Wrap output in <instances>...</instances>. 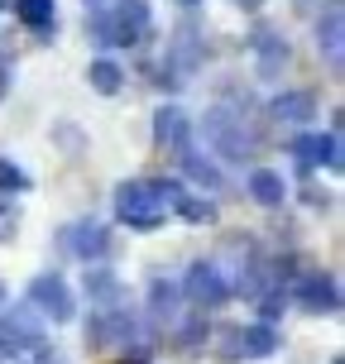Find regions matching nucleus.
<instances>
[{"instance_id": "13", "label": "nucleus", "mask_w": 345, "mask_h": 364, "mask_svg": "<svg viewBox=\"0 0 345 364\" xmlns=\"http://www.w3.org/2000/svg\"><path fill=\"white\" fill-rule=\"evenodd\" d=\"M182 168H187V178L197 182V187H211V192L221 187V173H216V164H211V159H201V154H192V149L182 154Z\"/></svg>"}, {"instance_id": "20", "label": "nucleus", "mask_w": 345, "mask_h": 364, "mask_svg": "<svg viewBox=\"0 0 345 364\" xmlns=\"http://www.w3.org/2000/svg\"><path fill=\"white\" fill-rule=\"evenodd\" d=\"M15 225H19L15 206H5V201H0V240H10V235H15Z\"/></svg>"}, {"instance_id": "21", "label": "nucleus", "mask_w": 345, "mask_h": 364, "mask_svg": "<svg viewBox=\"0 0 345 364\" xmlns=\"http://www.w3.org/2000/svg\"><path fill=\"white\" fill-rule=\"evenodd\" d=\"M38 364H68V360H63V355H53V350H43V346H38Z\"/></svg>"}, {"instance_id": "18", "label": "nucleus", "mask_w": 345, "mask_h": 364, "mask_svg": "<svg viewBox=\"0 0 345 364\" xmlns=\"http://www.w3.org/2000/svg\"><path fill=\"white\" fill-rule=\"evenodd\" d=\"M0 187H5V192H24V187H29V178H24L15 164H0Z\"/></svg>"}, {"instance_id": "4", "label": "nucleus", "mask_w": 345, "mask_h": 364, "mask_svg": "<svg viewBox=\"0 0 345 364\" xmlns=\"http://www.w3.org/2000/svg\"><path fill=\"white\" fill-rule=\"evenodd\" d=\"M206 139L221 149V154H230V159H250V139H245V120L235 115H225V110H211L206 115Z\"/></svg>"}, {"instance_id": "22", "label": "nucleus", "mask_w": 345, "mask_h": 364, "mask_svg": "<svg viewBox=\"0 0 345 364\" xmlns=\"http://www.w3.org/2000/svg\"><path fill=\"white\" fill-rule=\"evenodd\" d=\"M235 5H250V10H255V5H264V0H235Z\"/></svg>"}, {"instance_id": "12", "label": "nucleus", "mask_w": 345, "mask_h": 364, "mask_svg": "<svg viewBox=\"0 0 345 364\" xmlns=\"http://www.w3.org/2000/svg\"><path fill=\"white\" fill-rule=\"evenodd\" d=\"M250 192H255V201H264V206H278V201L288 197L283 178L269 173V168H255V173H250Z\"/></svg>"}, {"instance_id": "17", "label": "nucleus", "mask_w": 345, "mask_h": 364, "mask_svg": "<svg viewBox=\"0 0 345 364\" xmlns=\"http://www.w3.org/2000/svg\"><path fill=\"white\" fill-rule=\"evenodd\" d=\"M87 292L91 297H115V273L110 269H91L87 273Z\"/></svg>"}, {"instance_id": "7", "label": "nucleus", "mask_w": 345, "mask_h": 364, "mask_svg": "<svg viewBox=\"0 0 345 364\" xmlns=\"http://www.w3.org/2000/svg\"><path fill=\"white\" fill-rule=\"evenodd\" d=\"M273 120H283V125H307V120H317V101H312L307 91H283V96L273 101Z\"/></svg>"}, {"instance_id": "3", "label": "nucleus", "mask_w": 345, "mask_h": 364, "mask_svg": "<svg viewBox=\"0 0 345 364\" xmlns=\"http://www.w3.org/2000/svg\"><path fill=\"white\" fill-rule=\"evenodd\" d=\"M292 297H297L302 311H336L341 307V288H336L331 273H302L297 288H292Z\"/></svg>"}, {"instance_id": "14", "label": "nucleus", "mask_w": 345, "mask_h": 364, "mask_svg": "<svg viewBox=\"0 0 345 364\" xmlns=\"http://www.w3.org/2000/svg\"><path fill=\"white\" fill-rule=\"evenodd\" d=\"M15 15L29 29H53V0H15Z\"/></svg>"}, {"instance_id": "5", "label": "nucleus", "mask_w": 345, "mask_h": 364, "mask_svg": "<svg viewBox=\"0 0 345 364\" xmlns=\"http://www.w3.org/2000/svg\"><path fill=\"white\" fill-rule=\"evenodd\" d=\"M187 297L201 302V307H221L230 297V283H225V273L216 264H192L187 269Z\"/></svg>"}, {"instance_id": "1", "label": "nucleus", "mask_w": 345, "mask_h": 364, "mask_svg": "<svg viewBox=\"0 0 345 364\" xmlns=\"http://www.w3.org/2000/svg\"><path fill=\"white\" fill-rule=\"evenodd\" d=\"M115 216L134 225V230H154L168 220V201L159 192V182H120L115 192Z\"/></svg>"}, {"instance_id": "25", "label": "nucleus", "mask_w": 345, "mask_h": 364, "mask_svg": "<svg viewBox=\"0 0 345 364\" xmlns=\"http://www.w3.org/2000/svg\"><path fill=\"white\" fill-rule=\"evenodd\" d=\"M0 10H5V0H0Z\"/></svg>"}, {"instance_id": "2", "label": "nucleus", "mask_w": 345, "mask_h": 364, "mask_svg": "<svg viewBox=\"0 0 345 364\" xmlns=\"http://www.w3.org/2000/svg\"><path fill=\"white\" fill-rule=\"evenodd\" d=\"M29 302L38 307V316H53V321H68L73 316V292L58 273H38L29 283Z\"/></svg>"}, {"instance_id": "23", "label": "nucleus", "mask_w": 345, "mask_h": 364, "mask_svg": "<svg viewBox=\"0 0 345 364\" xmlns=\"http://www.w3.org/2000/svg\"><path fill=\"white\" fill-rule=\"evenodd\" d=\"M5 77H10V73H5V68H0V91H5Z\"/></svg>"}, {"instance_id": "10", "label": "nucleus", "mask_w": 345, "mask_h": 364, "mask_svg": "<svg viewBox=\"0 0 345 364\" xmlns=\"http://www.w3.org/2000/svg\"><path fill=\"white\" fill-rule=\"evenodd\" d=\"M235 341H240V350H245V355H255V360H269L273 350H278V331H273L269 321H259V326L235 331Z\"/></svg>"}, {"instance_id": "8", "label": "nucleus", "mask_w": 345, "mask_h": 364, "mask_svg": "<svg viewBox=\"0 0 345 364\" xmlns=\"http://www.w3.org/2000/svg\"><path fill=\"white\" fill-rule=\"evenodd\" d=\"M63 245H68L77 259H96V255H106V230L91 225V220H82V225H73V230L63 235Z\"/></svg>"}, {"instance_id": "19", "label": "nucleus", "mask_w": 345, "mask_h": 364, "mask_svg": "<svg viewBox=\"0 0 345 364\" xmlns=\"http://www.w3.org/2000/svg\"><path fill=\"white\" fill-rule=\"evenodd\" d=\"M173 302H178V292L168 288V283H154V316H168Z\"/></svg>"}, {"instance_id": "6", "label": "nucleus", "mask_w": 345, "mask_h": 364, "mask_svg": "<svg viewBox=\"0 0 345 364\" xmlns=\"http://www.w3.org/2000/svg\"><path fill=\"white\" fill-rule=\"evenodd\" d=\"M292 154L302 159V164H331V168H341V139L336 134H302L297 144H292Z\"/></svg>"}, {"instance_id": "24", "label": "nucleus", "mask_w": 345, "mask_h": 364, "mask_svg": "<svg viewBox=\"0 0 345 364\" xmlns=\"http://www.w3.org/2000/svg\"><path fill=\"white\" fill-rule=\"evenodd\" d=\"M0 311H5V288H0Z\"/></svg>"}, {"instance_id": "11", "label": "nucleus", "mask_w": 345, "mask_h": 364, "mask_svg": "<svg viewBox=\"0 0 345 364\" xmlns=\"http://www.w3.org/2000/svg\"><path fill=\"white\" fill-rule=\"evenodd\" d=\"M154 134H159V144L182 149L187 144V115H182L178 106H164L159 115H154Z\"/></svg>"}, {"instance_id": "15", "label": "nucleus", "mask_w": 345, "mask_h": 364, "mask_svg": "<svg viewBox=\"0 0 345 364\" xmlns=\"http://www.w3.org/2000/svg\"><path fill=\"white\" fill-rule=\"evenodd\" d=\"M87 82H91L96 91H101V96H115V91H120V82H125V73H120L115 63H106V58H101V63H91Z\"/></svg>"}, {"instance_id": "9", "label": "nucleus", "mask_w": 345, "mask_h": 364, "mask_svg": "<svg viewBox=\"0 0 345 364\" xmlns=\"http://www.w3.org/2000/svg\"><path fill=\"white\" fill-rule=\"evenodd\" d=\"M255 53H259V73L273 77L283 63H288V38L273 34V29H259V34H255Z\"/></svg>"}, {"instance_id": "16", "label": "nucleus", "mask_w": 345, "mask_h": 364, "mask_svg": "<svg viewBox=\"0 0 345 364\" xmlns=\"http://www.w3.org/2000/svg\"><path fill=\"white\" fill-rule=\"evenodd\" d=\"M317 38H322V48H327V53L331 58H336V53H341V10H336V5H331V10H327V19H322V24H317Z\"/></svg>"}]
</instances>
